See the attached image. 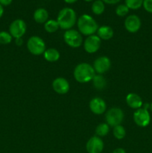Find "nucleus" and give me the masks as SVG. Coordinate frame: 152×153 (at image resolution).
<instances>
[{"instance_id": "obj_1", "label": "nucleus", "mask_w": 152, "mask_h": 153, "mask_svg": "<svg viewBox=\"0 0 152 153\" xmlns=\"http://www.w3.org/2000/svg\"><path fill=\"white\" fill-rule=\"evenodd\" d=\"M56 20L61 29L66 31L72 29L77 20L76 12L71 7H63L58 13Z\"/></svg>"}, {"instance_id": "obj_2", "label": "nucleus", "mask_w": 152, "mask_h": 153, "mask_svg": "<svg viewBox=\"0 0 152 153\" xmlns=\"http://www.w3.org/2000/svg\"><path fill=\"white\" fill-rule=\"evenodd\" d=\"M79 32L85 36L93 35L98 28V23L92 16L88 14H83L77 20Z\"/></svg>"}, {"instance_id": "obj_3", "label": "nucleus", "mask_w": 152, "mask_h": 153, "mask_svg": "<svg viewBox=\"0 0 152 153\" xmlns=\"http://www.w3.org/2000/svg\"><path fill=\"white\" fill-rule=\"evenodd\" d=\"M73 76L79 83H86L92 80L95 76V71L93 67L89 64L80 63L75 68Z\"/></svg>"}, {"instance_id": "obj_4", "label": "nucleus", "mask_w": 152, "mask_h": 153, "mask_svg": "<svg viewBox=\"0 0 152 153\" xmlns=\"http://www.w3.org/2000/svg\"><path fill=\"white\" fill-rule=\"evenodd\" d=\"M27 49L30 53L34 55H43L46 50V43L41 37L38 36H32L27 42Z\"/></svg>"}, {"instance_id": "obj_5", "label": "nucleus", "mask_w": 152, "mask_h": 153, "mask_svg": "<svg viewBox=\"0 0 152 153\" xmlns=\"http://www.w3.org/2000/svg\"><path fill=\"white\" fill-rule=\"evenodd\" d=\"M106 123L110 126L115 127L121 125L124 120V112L119 108H112L108 110L105 115Z\"/></svg>"}, {"instance_id": "obj_6", "label": "nucleus", "mask_w": 152, "mask_h": 153, "mask_svg": "<svg viewBox=\"0 0 152 153\" xmlns=\"http://www.w3.org/2000/svg\"><path fill=\"white\" fill-rule=\"evenodd\" d=\"M65 43L72 48L80 47L83 43V37L79 31L75 29L66 30L63 34Z\"/></svg>"}, {"instance_id": "obj_7", "label": "nucleus", "mask_w": 152, "mask_h": 153, "mask_svg": "<svg viewBox=\"0 0 152 153\" xmlns=\"http://www.w3.org/2000/svg\"><path fill=\"white\" fill-rule=\"evenodd\" d=\"M27 29L26 23L21 19H16L10 23L9 33L13 38H20L25 34Z\"/></svg>"}, {"instance_id": "obj_8", "label": "nucleus", "mask_w": 152, "mask_h": 153, "mask_svg": "<svg viewBox=\"0 0 152 153\" xmlns=\"http://www.w3.org/2000/svg\"><path fill=\"white\" fill-rule=\"evenodd\" d=\"M134 120L139 127H146L151 122V115L147 108H139L134 113Z\"/></svg>"}, {"instance_id": "obj_9", "label": "nucleus", "mask_w": 152, "mask_h": 153, "mask_svg": "<svg viewBox=\"0 0 152 153\" xmlns=\"http://www.w3.org/2000/svg\"><path fill=\"white\" fill-rule=\"evenodd\" d=\"M101 40L97 35L88 36L83 42V48L87 53L92 54L98 52L101 47Z\"/></svg>"}, {"instance_id": "obj_10", "label": "nucleus", "mask_w": 152, "mask_h": 153, "mask_svg": "<svg viewBox=\"0 0 152 153\" xmlns=\"http://www.w3.org/2000/svg\"><path fill=\"white\" fill-rule=\"evenodd\" d=\"M93 68L95 73L102 75L107 73L111 67V61L110 58L106 56L98 57L93 63Z\"/></svg>"}, {"instance_id": "obj_11", "label": "nucleus", "mask_w": 152, "mask_h": 153, "mask_svg": "<svg viewBox=\"0 0 152 153\" xmlns=\"http://www.w3.org/2000/svg\"><path fill=\"white\" fill-rule=\"evenodd\" d=\"M124 25H125V29L128 32L136 33L141 28L142 22L140 18L137 15L131 14L127 16Z\"/></svg>"}, {"instance_id": "obj_12", "label": "nucleus", "mask_w": 152, "mask_h": 153, "mask_svg": "<svg viewBox=\"0 0 152 153\" xmlns=\"http://www.w3.org/2000/svg\"><path fill=\"white\" fill-rule=\"evenodd\" d=\"M104 142L98 136L90 137L86 142V149L88 153H101L104 149Z\"/></svg>"}, {"instance_id": "obj_13", "label": "nucleus", "mask_w": 152, "mask_h": 153, "mask_svg": "<svg viewBox=\"0 0 152 153\" xmlns=\"http://www.w3.org/2000/svg\"><path fill=\"white\" fill-rule=\"evenodd\" d=\"M52 88L57 94L63 95L69 92L70 85L66 79L63 77H58L52 82Z\"/></svg>"}, {"instance_id": "obj_14", "label": "nucleus", "mask_w": 152, "mask_h": 153, "mask_svg": "<svg viewBox=\"0 0 152 153\" xmlns=\"http://www.w3.org/2000/svg\"><path fill=\"white\" fill-rule=\"evenodd\" d=\"M107 104L103 99L100 97H95L89 102V109L93 114L100 115L106 111Z\"/></svg>"}, {"instance_id": "obj_15", "label": "nucleus", "mask_w": 152, "mask_h": 153, "mask_svg": "<svg viewBox=\"0 0 152 153\" xmlns=\"http://www.w3.org/2000/svg\"><path fill=\"white\" fill-rule=\"evenodd\" d=\"M126 102L130 108L133 109L141 108L142 106V98L135 93H130L126 97Z\"/></svg>"}, {"instance_id": "obj_16", "label": "nucleus", "mask_w": 152, "mask_h": 153, "mask_svg": "<svg viewBox=\"0 0 152 153\" xmlns=\"http://www.w3.org/2000/svg\"><path fill=\"white\" fill-rule=\"evenodd\" d=\"M97 36L101 40H110L113 36V28L108 25H102L101 27H98V31H97Z\"/></svg>"}, {"instance_id": "obj_17", "label": "nucleus", "mask_w": 152, "mask_h": 153, "mask_svg": "<svg viewBox=\"0 0 152 153\" xmlns=\"http://www.w3.org/2000/svg\"><path fill=\"white\" fill-rule=\"evenodd\" d=\"M33 17H34V21L36 22L39 24H43L48 21L49 13H48L46 9L43 8V7H40L34 11Z\"/></svg>"}, {"instance_id": "obj_18", "label": "nucleus", "mask_w": 152, "mask_h": 153, "mask_svg": "<svg viewBox=\"0 0 152 153\" xmlns=\"http://www.w3.org/2000/svg\"><path fill=\"white\" fill-rule=\"evenodd\" d=\"M44 58L49 62H56L60 59V52L58 49L55 48H49L47 49L43 53Z\"/></svg>"}, {"instance_id": "obj_19", "label": "nucleus", "mask_w": 152, "mask_h": 153, "mask_svg": "<svg viewBox=\"0 0 152 153\" xmlns=\"http://www.w3.org/2000/svg\"><path fill=\"white\" fill-rule=\"evenodd\" d=\"M92 85L95 87V89L98 90V91H101L104 90L106 88L107 85V81L104 79V76L102 75H95L94 78L92 79Z\"/></svg>"}, {"instance_id": "obj_20", "label": "nucleus", "mask_w": 152, "mask_h": 153, "mask_svg": "<svg viewBox=\"0 0 152 153\" xmlns=\"http://www.w3.org/2000/svg\"><path fill=\"white\" fill-rule=\"evenodd\" d=\"M92 12L95 15H101L105 10V4L101 0H95L91 6Z\"/></svg>"}, {"instance_id": "obj_21", "label": "nucleus", "mask_w": 152, "mask_h": 153, "mask_svg": "<svg viewBox=\"0 0 152 153\" xmlns=\"http://www.w3.org/2000/svg\"><path fill=\"white\" fill-rule=\"evenodd\" d=\"M59 28L60 27L58 21L55 20V19H49L44 23L45 30L49 33L55 32V31H58Z\"/></svg>"}, {"instance_id": "obj_22", "label": "nucleus", "mask_w": 152, "mask_h": 153, "mask_svg": "<svg viewBox=\"0 0 152 153\" xmlns=\"http://www.w3.org/2000/svg\"><path fill=\"white\" fill-rule=\"evenodd\" d=\"M109 131H110V126L106 123L99 124V125L97 126L96 128H95L96 136L100 137L106 136L108 134Z\"/></svg>"}, {"instance_id": "obj_23", "label": "nucleus", "mask_w": 152, "mask_h": 153, "mask_svg": "<svg viewBox=\"0 0 152 153\" xmlns=\"http://www.w3.org/2000/svg\"><path fill=\"white\" fill-rule=\"evenodd\" d=\"M113 135L118 140H122L124 137H125V134H126V131H125V128L122 126V125L116 126L113 127Z\"/></svg>"}, {"instance_id": "obj_24", "label": "nucleus", "mask_w": 152, "mask_h": 153, "mask_svg": "<svg viewBox=\"0 0 152 153\" xmlns=\"http://www.w3.org/2000/svg\"><path fill=\"white\" fill-rule=\"evenodd\" d=\"M144 0H125V4L131 10H138L142 6Z\"/></svg>"}, {"instance_id": "obj_25", "label": "nucleus", "mask_w": 152, "mask_h": 153, "mask_svg": "<svg viewBox=\"0 0 152 153\" xmlns=\"http://www.w3.org/2000/svg\"><path fill=\"white\" fill-rule=\"evenodd\" d=\"M12 37L10 34L7 31H0V44L6 45L9 44L12 41Z\"/></svg>"}, {"instance_id": "obj_26", "label": "nucleus", "mask_w": 152, "mask_h": 153, "mask_svg": "<svg viewBox=\"0 0 152 153\" xmlns=\"http://www.w3.org/2000/svg\"><path fill=\"white\" fill-rule=\"evenodd\" d=\"M129 10L130 9L125 4H119L116 8V14L120 17H123L129 13Z\"/></svg>"}, {"instance_id": "obj_27", "label": "nucleus", "mask_w": 152, "mask_h": 153, "mask_svg": "<svg viewBox=\"0 0 152 153\" xmlns=\"http://www.w3.org/2000/svg\"><path fill=\"white\" fill-rule=\"evenodd\" d=\"M142 7L148 13H152V0H144Z\"/></svg>"}, {"instance_id": "obj_28", "label": "nucleus", "mask_w": 152, "mask_h": 153, "mask_svg": "<svg viewBox=\"0 0 152 153\" xmlns=\"http://www.w3.org/2000/svg\"><path fill=\"white\" fill-rule=\"evenodd\" d=\"M103 1V2L104 4H116L117 3H119L121 0H101Z\"/></svg>"}, {"instance_id": "obj_29", "label": "nucleus", "mask_w": 152, "mask_h": 153, "mask_svg": "<svg viewBox=\"0 0 152 153\" xmlns=\"http://www.w3.org/2000/svg\"><path fill=\"white\" fill-rule=\"evenodd\" d=\"M13 0H0V4L4 6H8L12 3Z\"/></svg>"}, {"instance_id": "obj_30", "label": "nucleus", "mask_w": 152, "mask_h": 153, "mask_svg": "<svg viewBox=\"0 0 152 153\" xmlns=\"http://www.w3.org/2000/svg\"><path fill=\"white\" fill-rule=\"evenodd\" d=\"M113 153H126V152H125V149H122V148H117V149L113 150Z\"/></svg>"}, {"instance_id": "obj_31", "label": "nucleus", "mask_w": 152, "mask_h": 153, "mask_svg": "<svg viewBox=\"0 0 152 153\" xmlns=\"http://www.w3.org/2000/svg\"><path fill=\"white\" fill-rule=\"evenodd\" d=\"M15 43L19 46H22V44L23 43V40H22V37H20V38H16V41H15Z\"/></svg>"}, {"instance_id": "obj_32", "label": "nucleus", "mask_w": 152, "mask_h": 153, "mask_svg": "<svg viewBox=\"0 0 152 153\" xmlns=\"http://www.w3.org/2000/svg\"><path fill=\"white\" fill-rule=\"evenodd\" d=\"M3 14H4V7L1 4H0V18H1Z\"/></svg>"}, {"instance_id": "obj_33", "label": "nucleus", "mask_w": 152, "mask_h": 153, "mask_svg": "<svg viewBox=\"0 0 152 153\" xmlns=\"http://www.w3.org/2000/svg\"><path fill=\"white\" fill-rule=\"evenodd\" d=\"M63 1L67 4H73V3H75L77 0H63Z\"/></svg>"}, {"instance_id": "obj_34", "label": "nucleus", "mask_w": 152, "mask_h": 153, "mask_svg": "<svg viewBox=\"0 0 152 153\" xmlns=\"http://www.w3.org/2000/svg\"><path fill=\"white\" fill-rule=\"evenodd\" d=\"M83 1H86V2H90V1H94V0H83Z\"/></svg>"}]
</instances>
